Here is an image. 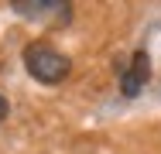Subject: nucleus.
Listing matches in <instances>:
<instances>
[{
  "label": "nucleus",
  "mask_w": 161,
  "mask_h": 154,
  "mask_svg": "<svg viewBox=\"0 0 161 154\" xmlns=\"http://www.w3.org/2000/svg\"><path fill=\"white\" fill-rule=\"evenodd\" d=\"M14 10L24 14V17H34V21H45V17L65 21L69 17V7L62 0H14Z\"/></svg>",
  "instance_id": "7ed1b4c3"
},
{
  "label": "nucleus",
  "mask_w": 161,
  "mask_h": 154,
  "mask_svg": "<svg viewBox=\"0 0 161 154\" xmlns=\"http://www.w3.org/2000/svg\"><path fill=\"white\" fill-rule=\"evenodd\" d=\"M24 69L31 72L38 82L55 86V82H62L69 75V58L62 52H55L48 41H34V45L24 48Z\"/></svg>",
  "instance_id": "f257e3e1"
},
{
  "label": "nucleus",
  "mask_w": 161,
  "mask_h": 154,
  "mask_svg": "<svg viewBox=\"0 0 161 154\" xmlns=\"http://www.w3.org/2000/svg\"><path fill=\"white\" fill-rule=\"evenodd\" d=\"M3 117H7V99L0 96V123H3Z\"/></svg>",
  "instance_id": "20e7f679"
},
{
  "label": "nucleus",
  "mask_w": 161,
  "mask_h": 154,
  "mask_svg": "<svg viewBox=\"0 0 161 154\" xmlns=\"http://www.w3.org/2000/svg\"><path fill=\"white\" fill-rule=\"evenodd\" d=\"M147 75H151V58H147V52H137L130 65L124 69V75H120V92L124 96H137L141 86L147 82Z\"/></svg>",
  "instance_id": "f03ea898"
}]
</instances>
